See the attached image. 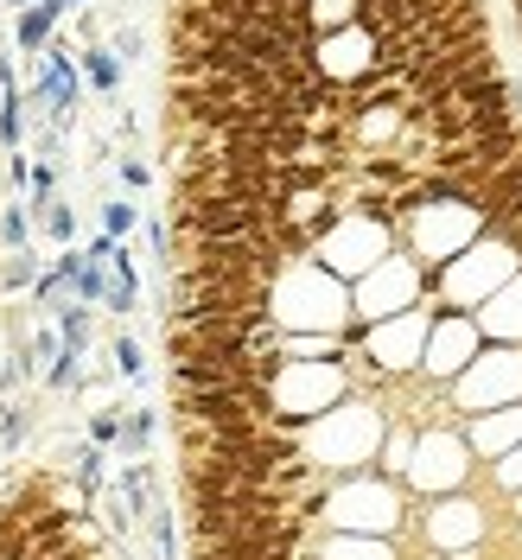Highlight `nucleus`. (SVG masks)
<instances>
[{
  "label": "nucleus",
  "mask_w": 522,
  "mask_h": 560,
  "mask_svg": "<svg viewBox=\"0 0 522 560\" xmlns=\"http://www.w3.org/2000/svg\"><path fill=\"white\" fill-rule=\"evenodd\" d=\"M478 338H485V331H478V318L472 313H440L433 318V338H427V363H420V370L440 376V383H459V376L485 357Z\"/></svg>",
  "instance_id": "10"
},
{
  "label": "nucleus",
  "mask_w": 522,
  "mask_h": 560,
  "mask_svg": "<svg viewBox=\"0 0 522 560\" xmlns=\"http://www.w3.org/2000/svg\"><path fill=\"white\" fill-rule=\"evenodd\" d=\"M77 485H83V497H96L103 490V446H77Z\"/></svg>",
  "instance_id": "22"
},
{
  "label": "nucleus",
  "mask_w": 522,
  "mask_h": 560,
  "mask_svg": "<svg viewBox=\"0 0 522 560\" xmlns=\"http://www.w3.org/2000/svg\"><path fill=\"white\" fill-rule=\"evenodd\" d=\"M128 230H135V205H121V198H108V205H103V236H115V243H121Z\"/></svg>",
  "instance_id": "26"
},
{
  "label": "nucleus",
  "mask_w": 522,
  "mask_h": 560,
  "mask_svg": "<svg viewBox=\"0 0 522 560\" xmlns=\"http://www.w3.org/2000/svg\"><path fill=\"white\" fill-rule=\"evenodd\" d=\"M121 185H128V191H140V185H147V166H140V160H121Z\"/></svg>",
  "instance_id": "30"
},
{
  "label": "nucleus",
  "mask_w": 522,
  "mask_h": 560,
  "mask_svg": "<svg viewBox=\"0 0 522 560\" xmlns=\"http://www.w3.org/2000/svg\"><path fill=\"white\" fill-rule=\"evenodd\" d=\"M108 357H115V376H140V370H147V363H140V345L128 338V331H115Z\"/></svg>",
  "instance_id": "25"
},
{
  "label": "nucleus",
  "mask_w": 522,
  "mask_h": 560,
  "mask_svg": "<svg viewBox=\"0 0 522 560\" xmlns=\"http://www.w3.org/2000/svg\"><path fill=\"white\" fill-rule=\"evenodd\" d=\"M300 453L313 465H345V471H363L370 458L383 453V415L370 401H345L338 415H318L306 433H300Z\"/></svg>",
  "instance_id": "2"
},
{
  "label": "nucleus",
  "mask_w": 522,
  "mask_h": 560,
  "mask_svg": "<svg viewBox=\"0 0 522 560\" xmlns=\"http://www.w3.org/2000/svg\"><path fill=\"white\" fill-rule=\"evenodd\" d=\"M0 280H7V287H38V255L33 248H13L7 268H0Z\"/></svg>",
  "instance_id": "23"
},
{
  "label": "nucleus",
  "mask_w": 522,
  "mask_h": 560,
  "mask_svg": "<svg viewBox=\"0 0 522 560\" xmlns=\"http://www.w3.org/2000/svg\"><path fill=\"white\" fill-rule=\"evenodd\" d=\"M472 446L459 440V433H440V427H427L415 440V465H408V478H415L420 490H446L453 497L459 485H465V471H472Z\"/></svg>",
  "instance_id": "11"
},
{
  "label": "nucleus",
  "mask_w": 522,
  "mask_h": 560,
  "mask_svg": "<svg viewBox=\"0 0 522 560\" xmlns=\"http://www.w3.org/2000/svg\"><path fill=\"white\" fill-rule=\"evenodd\" d=\"M77 70H83V83H90L96 96H115V90H121V58H115L108 45H83V51H77Z\"/></svg>",
  "instance_id": "15"
},
{
  "label": "nucleus",
  "mask_w": 522,
  "mask_h": 560,
  "mask_svg": "<svg viewBox=\"0 0 522 560\" xmlns=\"http://www.w3.org/2000/svg\"><path fill=\"white\" fill-rule=\"evenodd\" d=\"M313 65L332 90H363L376 77V65H383V45H376L370 26H345V33L313 38Z\"/></svg>",
  "instance_id": "8"
},
{
  "label": "nucleus",
  "mask_w": 522,
  "mask_h": 560,
  "mask_svg": "<svg viewBox=\"0 0 522 560\" xmlns=\"http://www.w3.org/2000/svg\"><path fill=\"white\" fill-rule=\"evenodd\" d=\"M420 300H427V268H420L415 255H388L376 261L370 275L357 280V293H350V306L363 325H383L395 313H415Z\"/></svg>",
  "instance_id": "4"
},
{
  "label": "nucleus",
  "mask_w": 522,
  "mask_h": 560,
  "mask_svg": "<svg viewBox=\"0 0 522 560\" xmlns=\"http://www.w3.org/2000/svg\"><path fill=\"white\" fill-rule=\"evenodd\" d=\"M13 38H20L26 58H45L51 38H58V13H51V7H26V13H13Z\"/></svg>",
  "instance_id": "14"
},
{
  "label": "nucleus",
  "mask_w": 522,
  "mask_h": 560,
  "mask_svg": "<svg viewBox=\"0 0 522 560\" xmlns=\"http://www.w3.org/2000/svg\"><path fill=\"white\" fill-rule=\"evenodd\" d=\"M490 478H497V490H522V446L497 458V465H490Z\"/></svg>",
  "instance_id": "28"
},
{
  "label": "nucleus",
  "mask_w": 522,
  "mask_h": 560,
  "mask_svg": "<svg viewBox=\"0 0 522 560\" xmlns=\"http://www.w3.org/2000/svg\"><path fill=\"white\" fill-rule=\"evenodd\" d=\"M395 255V230L388 223H376V217H363V210H345L332 230H325V243L313 248L318 268H332V275H370L376 261H388Z\"/></svg>",
  "instance_id": "3"
},
{
  "label": "nucleus",
  "mask_w": 522,
  "mask_h": 560,
  "mask_svg": "<svg viewBox=\"0 0 522 560\" xmlns=\"http://www.w3.org/2000/svg\"><path fill=\"white\" fill-rule=\"evenodd\" d=\"M33 217L45 223V236H51V243H70V236H77V210L58 205V198H51L45 210H33Z\"/></svg>",
  "instance_id": "20"
},
{
  "label": "nucleus",
  "mask_w": 522,
  "mask_h": 560,
  "mask_svg": "<svg viewBox=\"0 0 522 560\" xmlns=\"http://www.w3.org/2000/svg\"><path fill=\"white\" fill-rule=\"evenodd\" d=\"M433 318H440V300H420L415 313H395V318H383V325H363V357H370L383 376H408L415 363H427Z\"/></svg>",
  "instance_id": "5"
},
{
  "label": "nucleus",
  "mask_w": 522,
  "mask_h": 560,
  "mask_svg": "<svg viewBox=\"0 0 522 560\" xmlns=\"http://www.w3.org/2000/svg\"><path fill=\"white\" fill-rule=\"evenodd\" d=\"M26 96L13 90V96H0V147H20V135H26Z\"/></svg>",
  "instance_id": "21"
},
{
  "label": "nucleus",
  "mask_w": 522,
  "mask_h": 560,
  "mask_svg": "<svg viewBox=\"0 0 522 560\" xmlns=\"http://www.w3.org/2000/svg\"><path fill=\"white\" fill-rule=\"evenodd\" d=\"M115 58H121V65L140 58V26H115Z\"/></svg>",
  "instance_id": "29"
},
{
  "label": "nucleus",
  "mask_w": 522,
  "mask_h": 560,
  "mask_svg": "<svg viewBox=\"0 0 522 560\" xmlns=\"http://www.w3.org/2000/svg\"><path fill=\"white\" fill-rule=\"evenodd\" d=\"M325 516L345 528V535H395V523H402V497H395L388 478L357 471V478H345L338 490H325Z\"/></svg>",
  "instance_id": "6"
},
{
  "label": "nucleus",
  "mask_w": 522,
  "mask_h": 560,
  "mask_svg": "<svg viewBox=\"0 0 522 560\" xmlns=\"http://www.w3.org/2000/svg\"><path fill=\"white\" fill-rule=\"evenodd\" d=\"M517 516H522V490H517Z\"/></svg>",
  "instance_id": "34"
},
{
  "label": "nucleus",
  "mask_w": 522,
  "mask_h": 560,
  "mask_svg": "<svg viewBox=\"0 0 522 560\" xmlns=\"http://www.w3.org/2000/svg\"><path fill=\"white\" fill-rule=\"evenodd\" d=\"M7 7H13V13H26V7H38V0H7Z\"/></svg>",
  "instance_id": "31"
},
{
  "label": "nucleus",
  "mask_w": 522,
  "mask_h": 560,
  "mask_svg": "<svg viewBox=\"0 0 522 560\" xmlns=\"http://www.w3.org/2000/svg\"><path fill=\"white\" fill-rule=\"evenodd\" d=\"M478 535H485V510H478L472 497H446V503L427 510V541L446 548V555H472Z\"/></svg>",
  "instance_id": "12"
},
{
  "label": "nucleus",
  "mask_w": 522,
  "mask_h": 560,
  "mask_svg": "<svg viewBox=\"0 0 522 560\" xmlns=\"http://www.w3.org/2000/svg\"><path fill=\"white\" fill-rule=\"evenodd\" d=\"M318 560H395V548L383 535H338V541H325Z\"/></svg>",
  "instance_id": "17"
},
{
  "label": "nucleus",
  "mask_w": 522,
  "mask_h": 560,
  "mask_svg": "<svg viewBox=\"0 0 522 560\" xmlns=\"http://www.w3.org/2000/svg\"><path fill=\"white\" fill-rule=\"evenodd\" d=\"M415 440H420V433H408V427H395V433H383V453H376V471H383V478H408V465H415Z\"/></svg>",
  "instance_id": "18"
},
{
  "label": "nucleus",
  "mask_w": 522,
  "mask_h": 560,
  "mask_svg": "<svg viewBox=\"0 0 522 560\" xmlns=\"http://www.w3.org/2000/svg\"><path fill=\"white\" fill-rule=\"evenodd\" d=\"M345 395V370L338 363H287L275 376V408L280 427H313L318 415H332Z\"/></svg>",
  "instance_id": "7"
},
{
  "label": "nucleus",
  "mask_w": 522,
  "mask_h": 560,
  "mask_svg": "<svg viewBox=\"0 0 522 560\" xmlns=\"http://www.w3.org/2000/svg\"><path fill=\"white\" fill-rule=\"evenodd\" d=\"M465 446H472L478 458H490V465H497L503 453H517L522 446V401L490 408V415H472L465 420Z\"/></svg>",
  "instance_id": "13"
},
{
  "label": "nucleus",
  "mask_w": 522,
  "mask_h": 560,
  "mask_svg": "<svg viewBox=\"0 0 522 560\" xmlns=\"http://www.w3.org/2000/svg\"><path fill=\"white\" fill-rule=\"evenodd\" d=\"M0 236H7V248H26L33 243V217H26L20 205H7L0 210Z\"/></svg>",
  "instance_id": "24"
},
{
  "label": "nucleus",
  "mask_w": 522,
  "mask_h": 560,
  "mask_svg": "<svg viewBox=\"0 0 522 560\" xmlns=\"http://www.w3.org/2000/svg\"><path fill=\"white\" fill-rule=\"evenodd\" d=\"M306 26H313V38L345 33V26H357V0H306Z\"/></svg>",
  "instance_id": "16"
},
{
  "label": "nucleus",
  "mask_w": 522,
  "mask_h": 560,
  "mask_svg": "<svg viewBox=\"0 0 522 560\" xmlns=\"http://www.w3.org/2000/svg\"><path fill=\"white\" fill-rule=\"evenodd\" d=\"M275 318H280V331H338L345 338V325L357 318V306H350V287L332 268L293 261L275 280Z\"/></svg>",
  "instance_id": "1"
},
{
  "label": "nucleus",
  "mask_w": 522,
  "mask_h": 560,
  "mask_svg": "<svg viewBox=\"0 0 522 560\" xmlns=\"http://www.w3.org/2000/svg\"><path fill=\"white\" fill-rule=\"evenodd\" d=\"M83 7H90V0H70V13H83Z\"/></svg>",
  "instance_id": "32"
},
{
  "label": "nucleus",
  "mask_w": 522,
  "mask_h": 560,
  "mask_svg": "<svg viewBox=\"0 0 522 560\" xmlns=\"http://www.w3.org/2000/svg\"><path fill=\"white\" fill-rule=\"evenodd\" d=\"M517 26H522V0H517Z\"/></svg>",
  "instance_id": "33"
},
{
  "label": "nucleus",
  "mask_w": 522,
  "mask_h": 560,
  "mask_svg": "<svg viewBox=\"0 0 522 560\" xmlns=\"http://www.w3.org/2000/svg\"><path fill=\"white\" fill-rule=\"evenodd\" d=\"M517 388H522V350H485L453 383V395H459V415H490V408L522 401Z\"/></svg>",
  "instance_id": "9"
},
{
  "label": "nucleus",
  "mask_w": 522,
  "mask_h": 560,
  "mask_svg": "<svg viewBox=\"0 0 522 560\" xmlns=\"http://www.w3.org/2000/svg\"><path fill=\"white\" fill-rule=\"evenodd\" d=\"M153 446V408H135V415H121V453L140 458Z\"/></svg>",
  "instance_id": "19"
},
{
  "label": "nucleus",
  "mask_w": 522,
  "mask_h": 560,
  "mask_svg": "<svg viewBox=\"0 0 522 560\" xmlns=\"http://www.w3.org/2000/svg\"><path fill=\"white\" fill-rule=\"evenodd\" d=\"M90 446H121V415L103 408V415L90 420Z\"/></svg>",
  "instance_id": "27"
}]
</instances>
